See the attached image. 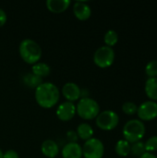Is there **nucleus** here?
Wrapping results in <instances>:
<instances>
[{"instance_id": "obj_1", "label": "nucleus", "mask_w": 157, "mask_h": 158, "mask_svg": "<svg viewBox=\"0 0 157 158\" xmlns=\"http://www.w3.org/2000/svg\"><path fill=\"white\" fill-rule=\"evenodd\" d=\"M34 96L37 104L43 108H52L60 98V92L57 86L52 82H43L35 88Z\"/></svg>"}, {"instance_id": "obj_2", "label": "nucleus", "mask_w": 157, "mask_h": 158, "mask_svg": "<svg viewBox=\"0 0 157 158\" xmlns=\"http://www.w3.org/2000/svg\"><path fill=\"white\" fill-rule=\"evenodd\" d=\"M20 57L28 64H35L42 57V48L40 44L32 39H23L19 46Z\"/></svg>"}, {"instance_id": "obj_3", "label": "nucleus", "mask_w": 157, "mask_h": 158, "mask_svg": "<svg viewBox=\"0 0 157 158\" xmlns=\"http://www.w3.org/2000/svg\"><path fill=\"white\" fill-rule=\"evenodd\" d=\"M145 125L141 119H130L126 122L123 127V136L130 143L141 141L145 135Z\"/></svg>"}, {"instance_id": "obj_4", "label": "nucleus", "mask_w": 157, "mask_h": 158, "mask_svg": "<svg viewBox=\"0 0 157 158\" xmlns=\"http://www.w3.org/2000/svg\"><path fill=\"white\" fill-rule=\"evenodd\" d=\"M76 112L81 118L91 120L99 115L100 106L96 100L91 97H82L76 105Z\"/></svg>"}, {"instance_id": "obj_5", "label": "nucleus", "mask_w": 157, "mask_h": 158, "mask_svg": "<svg viewBox=\"0 0 157 158\" xmlns=\"http://www.w3.org/2000/svg\"><path fill=\"white\" fill-rule=\"evenodd\" d=\"M115 60V51L113 47L103 45L96 49L93 54V62L94 64L101 68L105 69L110 67Z\"/></svg>"}, {"instance_id": "obj_6", "label": "nucleus", "mask_w": 157, "mask_h": 158, "mask_svg": "<svg viewBox=\"0 0 157 158\" xmlns=\"http://www.w3.org/2000/svg\"><path fill=\"white\" fill-rule=\"evenodd\" d=\"M95 123L98 128L104 131L114 130L119 123L118 113L113 110H105L99 113L95 118Z\"/></svg>"}, {"instance_id": "obj_7", "label": "nucleus", "mask_w": 157, "mask_h": 158, "mask_svg": "<svg viewBox=\"0 0 157 158\" xmlns=\"http://www.w3.org/2000/svg\"><path fill=\"white\" fill-rule=\"evenodd\" d=\"M105 154V145L97 138L85 141L82 146V156L84 158H102Z\"/></svg>"}, {"instance_id": "obj_8", "label": "nucleus", "mask_w": 157, "mask_h": 158, "mask_svg": "<svg viewBox=\"0 0 157 158\" xmlns=\"http://www.w3.org/2000/svg\"><path fill=\"white\" fill-rule=\"evenodd\" d=\"M138 117L141 120H152L157 117V103L155 101H145L137 109Z\"/></svg>"}, {"instance_id": "obj_9", "label": "nucleus", "mask_w": 157, "mask_h": 158, "mask_svg": "<svg viewBox=\"0 0 157 158\" xmlns=\"http://www.w3.org/2000/svg\"><path fill=\"white\" fill-rule=\"evenodd\" d=\"M76 106L72 102L66 101L60 104L56 109V116L62 121H69L76 115Z\"/></svg>"}, {"instance_id": "obj_10", "label": "nucleus", "mask_w": 157, "mask_h": 158, "mask_svg": "<svg viewBox=\"0 0 157 158\" xmlns=\"http://www.w3.org/2000/svg\"><path fill=\"white\" fill-rule=\"evenodd\" d=\"M62 94L68 102H74L81 97V89L75 82H67L62 87Z\"/></svg>"}, {"instance_id": "obj_11", "label": "nucleus", "mask_w": 157, "mask_h": 158, "mask_svg": "<svg viewBox=\"0 0 157 158\" xmlns=\"http://www.w3.org/2000/svg\"><path fill=\"white\" fill-rule=\"evenodd\" d=\"M73 13L80 20H86L92 15L91 6L84 1H76L73 4Z\"/></svg>"}, {"instance_id": "obj_12", "label": "nucleus", "mask_w": 157, "mask_h": 158, "mask_svg": "<svg viewBox=\"0 0 157 158\" xmlns=\"http://www.w3.org/2000/svg\"><path fill=\"white\" fill-rule=\"evenodd\" d=\"M61 155L63 158H81L82 146L78 143H68L62 148Z\"/></svg>"}, {"instance_id": "obj_13", "label": "nucleus", "mask_w": 157, "mask_h": 158, "mask_svg": "<svg viewBox=\"0 0 157 158\" xmlns=\"http://www.w3.org/2000/svg\"><path fill=\"white\" fill-rule=\"evenodd\" d=\"M41 151L46 157L56 158L59 154V146L55 141L47 139L43 142L41 145Z\"/></svg>"}, {"instance_id": "obj_14", "label": "nucleus", "mask_w": 157, "mask_h": 158, "mask_svg": "<svg viewBox=\"0 0 157 158\" xmlns=\"http://www.w3.org/2000/svg\"><path fill=\"white\" fill-rule=\"evenodd\" d=\"M71 4L70 0H47L46 6L53 13H61L67 10Z\"/></svg>"}, {"instance_id": "obj_15", "label": "nucleus", "mask_w": 157, "mask_h": 158, "mask_svg": "<svg viewBox=\"0 0 157 158\" xmlns=\"http://www.w3.org/2000/svg\"><path fill=\"white\" fill-rule=\"evenodd\" d=\"M145 94L152 100H157V77L148 78L145 82Z\"/></svg>"}, {"instance_id": "obj_16", "label": "nucleus", "mask_w": 157, "mask_h": 158, "mask_svg": "<svg viewBox=\"0 0 157 158\" xmlns=\"http://www.w3.org/2000/svg\"><path fill=\"white\" fill-rule=\"evenodd\" d=\"M76 132L78 134L79 139H81L83 141H87L93 138V129L88 123H81L77 127Z\"/></svg>"}, {"instance_id": "obj_17", "label": "nucleus", "mask_w": 157, "mask_h": 158, "mask_svg": "<svg viewBox=\"0 0 157 158\" xmlns=\"http://www.w3.org/2000/svg\"><path fill=\"white\" fill-rule=\"evenodd\" d=\"M51 72V68L48 64L44 62H37L32 65L31 67V73L34 75L40 77V78H44L47 77Z\"/></svg>"}, {"instance_id": "obj_18", "label": "nucleus", "mask_w": 157, "mask_h": 158, "mask_svg": "<svg viewBox=\"0 0 157 158\" xmlns=\"http://www.w3.org/2000/svg\"><path fill=\"white\" fill-rule=\"evenodd\" d=\"M115 151L119 156H127L130 153V143L125 139L118 140L115 145Z\"/></svg>"}, {"instance_id": "obj_19", "label": "nucleus", "mask_w": 157, "mask_h": 158, "mask_svg": "<svg viewBox=\"0 0 157 158\" xmlns=\"http://www.w3.org/2000/svg\"><path fill=\"white\" fill-rule=\"evenodd\" d=\"M43 81V79L34 75L33 73L31 72H29V73H26L24 76H23V83L30 87V88H37L40 84H42Z\"/></svg>"}, {"instance_id": "obj_20", "label": "nucleus", "mask_w": 157, "mask_h": 158, "mask_svg": "<svg viewBox=\"0 0 157 158\" xmlns=\"http://www.w3.org/2000/svg\"><path fill=\"white\" fill-rule=\"evenodd\" d=\"M104 41L105 45L113 47L118 41V34L114 30H108L104 36Z\"/></svg>"}, {"instance_id": "obj_21", "label": "nucleus", "mask_w": 157, "mask_h": 158, "mask_svg": "<svg viewBox=\"0 0 157 158\" xmlns=\"http://www.w3.org/2000/svg\"><path fill=\"white\" fill-rule=\"evenodd\" d=\"M146 152L145 150V145L144 143L139 141L136 142L134 143H132V145H130V153L134 156H141L142 155H143Z\"/></svg>"}, {"instance_id": "obj_22", "label": "nucleus", "mask_w": 157, "mask_h": 158, "mask_svg": "<svg viewBox=\"0 0 157 158\" xmlns=\"http://www.w3.org/2000/svg\"><path fill=\"white\" fill-rule=\"evenodd\" d=\"M145 72L149 78L157 77V59H153L147 63L145 67Z\"/></svg>"}, {"instance_id": "obj_23", "label": "nucleus", "mask_w": 157, "mask_h": 158, "mask_svg": "<svg viewBox=\"0 0 157 158\" xmlns=\"http://www.w3.org/2000/svg\"><path fill=\"white\" fill-rule=\"evenodd\" d=\"M144 145H145V150L148 153H153L157 151V135L150 137L146 141Z\"/></svg>"}, {"instance_id": "obj_24", "label": "nucleus", "mask_w": 157, "mask_h": 158, "mask_svg": "<svg viewBox=\"0 0 157 158\" xmlns=\"http://www.w3.org/2000/svg\"><path fill=\"white\" fill-rule=\"evenodd\" d=\"M137 109H138V106L135 103L133 102H125L122 106V110L124 113L128 114V115H133L135 113H137Z\"/></svg>"}, {"instance_id": "obj_25", "label": "nucleus", "mask_w": 157, "mask_h": 158, "mask_svg": "<svg viewBox=\"0 0 157 158\" xmlns=\"http://www.w3.org/2000/svg\"><path fill=\"white\" fill-rule=\"evenodd\" d=\"M67 138L69 141L68 143H77V141L79 140L78 134L75 131H68L67 132Z\"/></svg>"}, {"instance_id": "obj_26", "label": "nucleus", "mask_w": 157, "mask_h": 158, "mask_svg": "<svg viewBox=\"0 0 157 158\" xmlns=\"http://www.w3.org/2000/svg\"><path fill=\"white\" fill-rule=\"evenodd\" d=\"M3 158H19V154L14 150H7L3 154Z\"/></svg>"}, {"instance_id": "obj_27", "label": "nucleus", "mask_w": 157, "mask_h": 158, "mask_svg": "<svg viewBox=\"0 0 157 158\" xmlns=\"http://www.w3.org/2000/svg\"><path fill=\"white\" fill-rule=\"evenodd\" d=\"M6 20H7V15H6V11L0 7V28L5 25Z\"/></svg>"}, {"instance_id": "obj_28", "label": "nucleus", "mask_w": 157, "mask_h": 158, "mask_svg": "<svg viewBox=\"0 0 157 158\" xmlns=\"http://www.w3.org/2000/svg\"><path fill=\"white\" fill-rule=\"evenodd\" d=\"M139 158H157L155 155H154L153 153H148V152H145L143 155H142Z\"/></svg>"}, {"instance_id": "obj_29", "label": "nucleus", "mask_w": 157, "mask_h": 158, "mask_svg": "<svg viewBox=\"0 0 157 158\" xmlns=\"http://www.w3.org/2000/svg\"><path fill=\"white\" fill-rule=\"evenodd\" d=\"M3 154H4V153H3L2 150L0 149V158H3Z\"/></svg>"}]
</instances>
